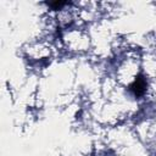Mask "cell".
Listing matches in <instances>:
<instances>
[{
    "label": "cell",
    "instance_id": "obj_1",
    "mask_svg": "<svg viewBox=\"0 0 156 156\" xmlns=\"http://www.w3.org/2000/svg\"><path fill=\"white\" fill-rule=\"evenodd\" d=\"M129 90H130L136 98L144 95V93H145V90H146V80H145V78H144L141 74H138V76L135 77V79H134V82L129 85Z\"/></svg>",
    "mask_w": 156,
    "mask_h": 156
},
{
    "label": "cell",
    "instance_id": "obj_2",
    "mask_svg": "<svg viewBox=\"0 0 156 156\" xmlns=\"http://www.w3.org/2000/svg\"><path fill=\"white\" fill-rule=\"evenodd\" d=\"M67 2H65V1H54V2H48V5L49 6H51L54 10H57V9H61L62 6H65Z\"/></svg>",
    "mask_w": 156,
    "mask_h": 156
}]
</instances>
